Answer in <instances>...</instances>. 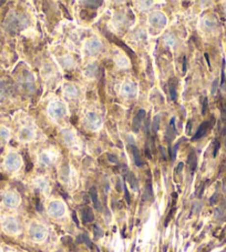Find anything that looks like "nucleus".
Segmentation results:
<instances>
[{"label":"nucleus","mask_w":226,"mask_h":252,"mask_svg":"<svg viewBox=\"0 0 226 252\" xmlns=\"http://www.w3.org/2000/svg\"><path fill=\"white\" fill-rule=\"evenodd\" d=\"M94 233H97V237L100 238L102 236V231L99 229V227H94Z\"/></svg>","instance_id":"nucleus-22"},{"label":"nucleus","mask_w":226,"mask_h":252,"mask_svg":"<svg viewBox=\"0 0 226 252\" xmlns=\"http://www.w3.org/2000/svg\"><path fill=\"white\" fill-rule=\"evenodd\" d=\"M188 163L191 168V170L194 171L195 169H197V164H198V158H197V155L193 151V153H191L189 156V160H188Z\"/></svg>","instance_id":"nucleus-10"},{"label":"nucleus","mask_w":226,"mask_h":252,"mask_svg":"<svg viewBox=\"0 0 226 252\" xmlns=\"http://www.w3.org/2000/svg\"><path fill=\"white\" fill-rule=\"evenodd\" d=\"M159 127H160V116H156L154 120H153V124H152V133H153V137H155L156 132L159 131Z\"/></svg>","instance_id":"nucleus-12"},{"label":"nucleus","mask_w":226,"mask_h":252,"mask_svg":"<svg viewBox=\"0 0 226 252\" xmlns=\"http://www.w3.org/2000/svg\"><path fill=\"white\" fill-rule=\"evenodd\" d=\"M144 117H145V111L144 110H140L138 112V115L134 117L133 123H132V128H133L134 132L139 131V129H140V126L142 124L143 119H144Z\"/></svg>","instance_id":"nucleus-2"},{"label":"nucleus","mask_w":226,"mask_h":252,"mask_svg":"<svg viewBox=\"0 0 226 252\" xmlns=\"http://www.w3.org/2000/svg\"><path fill=\"white\" fill-rule=\"evenodd\" d=\"M219 148H220V143L216 141V142H215V149H214V154H213V155H214V157H215L216 154H217V150H219Z\"/></svg>","instance_id":"nucleus-23"},{"label":"nucleus","mask_w":226,"mask_h":252,"mask_svg":"<svg viewBox=\"0 0 226 252\" xmlns=\"http://www.w3.org/2000/svg\"><path fill=\"white\" fill-rule=\"evenodd\" d=\"M170 95H171V99L174 101L176 100V89L175 85H170Z\"/></svg>","instance_id":"nucleus-16"},{"label":"nucleus","mask_w":226,"mask_h":252,"mask_svg":"<svg viewBox=\"0 0 226 252\" xmlns=\"http://www.w3.org/2000/svg\"><path fill=\"white\" fill-rule=\"evenodd\" d=\"M145 194H146V198L149 199L153 197V191H152V185H151V181H147L146 182V190H145Z\"/></svg>","instance_id":"nucleus-14"},{"label":"nucleus","mask_w":226,"mask_h":252,"mask_svg":"<svg viewBox=\"0 0 226 252\" xmlns=\"http://www.w3.org/2000/svg\"><path fill=\"white\" fill-rule=\"evenodd\" d=\"M177 147H179V143H176L175 147H173V150L171 153V159L174 160L175 157H176V151H177Z\"/></svg>","instance_id":"nucleus-19"},{"label":"nucleus","mask_w":226,"mask_h":252,"mask_svg":"<svg viewBox=\"0 0 226 252\" xmlns=\"http://www.w3.org/2000/svg\"><path fill=\"white\" fill-rule=\"evenodd\" d=\"M182 168H183V163H180L179 167H177V172H180L182 170Z\"/></svg>","instance_id":"nucleus-25"},{"label":"nucleus","mask_w":226,"mask_h":252,"mask_svg":"<svg viewBox=\"0 0 226 252\" xmlns=\"http://www.w3.org/2000/svg\"><path fill=\"white\" fill-rule=\"evenodd\" d=\"M123 176L127 178L128 181L130 182V185H131V188H133L134 190H138V180L136 176L133 175L132 172L128 171V169L124 167V171H123Z\"/></svg>","instance_id":"nucleus-3"},{"label":"nucleus","mask_w":226,"mask_h":252,"mask_svg":"<svg viewBox=\"0 0 226 252\" xmlns=\"http://www.w3.org/2000/svg\"><path fill=\"white\" fill-rule=\"evenodd\" d=\"M131 149H132V154H133V157H134V162H136L138 167H142L143 166V160H142V157H141L140 150H139L134 145L131 146Z\"/></svg>","instance_id":"nucleus-6"},{"label":"nucleus","mask_w":226,"mask_h":252,"mask_svg":"<svg viewBox=\"0 0 226 252\" xmlns=\"http://www.w3.org/2000/svg\"><path fill=\"white\" fill-rule=\"evenodd\" d=\"M72 217H73V220H75V222H76L77 224H79V221H78V219H77V217H76V214H75V212H73Z\"/></svg>","instance_id":"nucleus-24"},{"label":"nucleus","mask_w":226,"mask_h":252,"mask_svg":"<svg viewBox=\"0 0 226 252\" xmlns=\"http://www.w3.org/2000/svg\"><path fill=\"white\" fill-rule=\"evenodd\" d=\"M5 163H6V167L9 169V170H16V169L19 168L20 159L16 154H10L6 158Z\"/></svg>","instance_id":"nucleus-1"},{"label":"nucleus","mask_w":226,"mask_h":252,"mask_svg":"<svg viewBox=\"0 0 226 252\" xmlns=\"http://www.w3.org/2000/svg\"><path fill=\"white\" fill-rule=\"evenodd\" d=\"M90 197H91V199H92V202L95 207V209H97L98 211H101V203H100L97 189H95L94 187H92V188L90 189Z\"/></svg>","instance_id":"nucleus-5"},{"label":"nucleus","mask_w":226,"mask_h":252,"mask_svg":"<svg viewBox=\"0 0 226 252\" xmlns=\"http://www.w3.org/2000/svg\"><path fill=\"white\" fill-rule=\"evenodd\" d=\"M210 126H211V123L210 121H205V123L204 124H202L201 126H199V128H198V132L195 133V136L193 137V140H198L199 138H202L204 134L206 133V131H207V129L210 128Z\"/></svg>","instance_id":"nucleus-4"},{"label":"nucleus","mask_w":226,"mask_h":252,"mask_svg":"<svg viewBox=\"0 0 226 252\" xmlns=\"http://www.w3.org/2000/svg\"><path fill=\"white\" fill-rule=\"evenodd\" d=\"M16 228H17V225H16V222H15L14 220L8 219V220L6 221V222H5V229L8 230V231L14 232L15 230H16Z\"/></svg>","instance_id":"nucleus-13"},{"label":"nucleus","mask_w":226,"mask_h":252,"mask_svg":"<svg viewBox=\"0 0 226 252\" xmlns=\"http://www.w3.org/2000/svg\"><path fill=\"white\" fill-rule=\"evenodd\" d=\"M183 71H186V59L184 58V62H183Z\"/></svg>","instance_id":"nucleus-26"},{"label":"nucleus","mask_w":226,"mask_h":252,"mask_svg":"<svg viewBox=\"0 0 226 252\" xmlns=\"http://www.w3.org/2000/svg\"><path fill=\"white\" fill-rule=\"evenodd\" d=\"M124 193H125V199H127V203L128 205H130V203H131V198H130V194H129L127 187H124Z\"/></svg>","instance_id":"nucleus-20"},{"label":"nucleus","mask_w":226,"mask_h":252,"mask_svg":"<svg viewBox=\"0 0 226 252\" xmlns=\"http://www.w3.org/2000/svg\"><path fill=\"white\" fill-rule=\"evenodd\" d=\"M174 123H175V119L172 118L171 119V124H170V128H169L168 132H167V138H168V141L169 142H171L173 139H174L175 134H176V129H175Z\"/></svg>","instance_id":"nucleus-7"},{"label":"nucleus","mask_w":226,"mask_h":252,"mask_svg":"<svg viewBox=\"0 0 226 252\" xmlns=\"http://www.w3.org/2000/svg\"><path fill=\"white\" fill-rule=\"evenodd\" d=\"M77 242H78V243H82V242H85V245H88V247L90 248V249H93V245H92V242H91V240L89 239V237L86 236V234H81V236L77 239Z\"/></svg>","instance_id":"nucleus-11"},{"label":"nucleus","mask_w":226,"mask_h":252,"mask_svg":"<svg viewBox=\"0 0 226 252\" xmlns=\"http://www.w3.org/2000/svg\"><path fill=\"white\" fill-rule=\"evenodd\" d=\"M82 218H84L85 222H91V221H93L94 216L92 210H91L90 208H85V209L82 211Z\"/></svg>","instance_id":"nucleus-9"},{"label":"nucleus","mask_w":226,"mask_h":252,"mask_svg":"<svg viewBox=\"0 0 226 252\" xmlns=\"http://www.w3.org/2000/svg\"><path fill=\"white\" fill-rule=\"evenodd\" d=\"M85 5L86 7H91V8H98L99 6L102 5V1H84Z\"/></svg>","instance_id":"nucleus-15"},{"label":"nucleus","mask_w":226,"mask_h":252,"mask_svg":"<svg viewBox=\"0 0 226 252\" xmlns=\"http://www.w3.org/2000/svg\"><path fill=\"white\" fill-rule=\"evenodd\" d=\"M3 201L7 206L9 207H14L15 205H17V198L14 193H6L5 194V198H3Z\"/></svg>","instance_id":"nucleus-8"},{"label":"nucleus","mask_w":226,"mask_h":252,"mask_svg":"<svg viewBox=\"0 0 226 252\" xmlns=\"http://www.w3.org/2000/svg\"><path fill=\"white\" fill-rule=\"evenodd\" d=\"M108 157H109V160H110L111 162H114V163H118L119 161H118V159L115 158V156H112V155H108Z\"/></svg>","instance_id":"nucleus-21"},{"label":"nucleus","mask_w":226,"mask_h":252,"mask_svg":"<svg viewBox=\"0 0 226 252\" xmlns=\"http://www.w3.org/2000/svg\"><path fill=\"white\" fill-rule=\"evenodd\" d=\"M206 111H207V99L205 98L203 101V108H202V115H206Z\"/></svg>","instance_id":"nucleus-18"},{"label":"nucleus","mask_w":226,"mask_h":252,"mask_svg":"<svg viewBox=\"0 0 226 252\" xmlns=\"http://www.w3.org/2000/svg\"><path fill=\"white\" fill-rule=\"evenodd\" d=\"M8 137V130L5 128H0V140H5Z\"/></svg>","instance_id":"nucleus-17"}]
</instances>
